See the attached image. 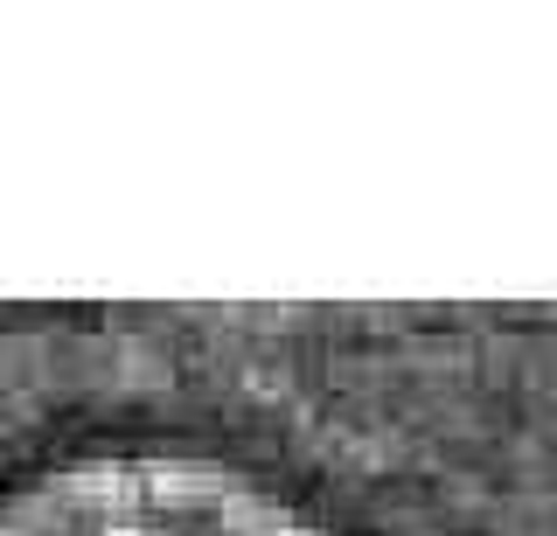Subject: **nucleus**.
<instances>
[{
  "label": "nucleus",
  "instance_id": "nucleus-1",
  "mask_svg": "<svg viewBox=\"0 0 557 536\" xmlns=\"http://www.w3.org/2000/svg\"><path fill=\"white\" fill-rule=\"evenodd\" d=\"M0 536H327L265 481L196 453H91L22 481Z\"/></svg>",
  "mask_w": 557,
  "mask_h": 536
}]
</instances>
